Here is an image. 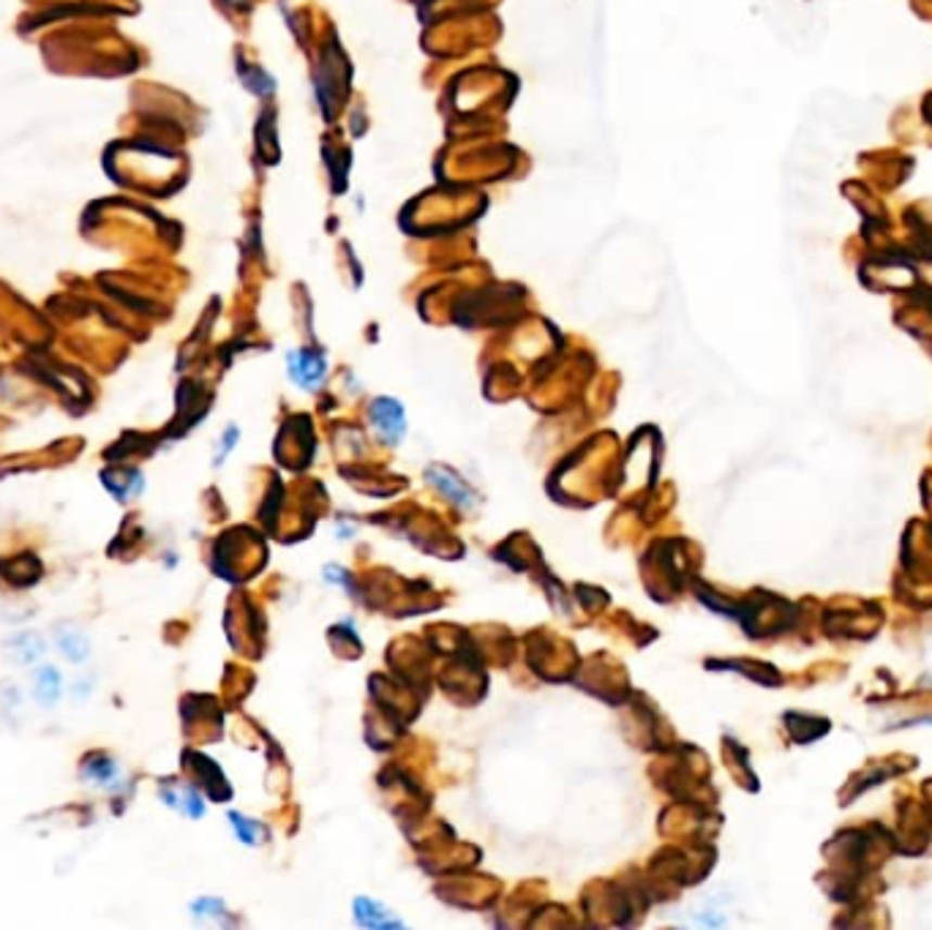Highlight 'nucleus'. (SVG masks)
Segmentation results:
<instances>
[{"instance_id":"1","label":"nucleus","mask_w":932,"mask_h":930,"mask_svg":"<svg viewBox=\"0 0 932 930\" xmlns=\"http://www.w3.org/2000/svg\"><path fill=\"white\" fill-rule=\"evenodd\" d=\"M371 421H374L376 434H380L385 443L396 445L404 439L407 432V418H404V407L393 398H376L374 407H371Z\"/></svg>"},{"instance_id":"2","label":"nucleus","mask_w":932,"mask_h":930,"mask_svg":"<svg viewBox=\"0 0 932 930\" xmlns=\"http://www.w3.org/2000/svg\"><path fill=\"white\" fill-rule=\"evenodd\" d=\"M286 364H290L292 380H295L301 387H308V391L322 385L324 374H328V364H324L322 355L308 353V349H295V353H290Z\"/></svg>"},{"instance_id":"3","label":"nucleus","mask_w":932,"mask_h":930,"mask_svg":"<svg viewBox=\"0 0 932 930\" xmlns=\"http://www.w3.org/2000/svg\"><path fill=\"white\" fill-rule=\"evenodd\" d=\"M429 481L434 483V486L439 488L442 494H447L452 502L461 505V508H472V505H475V492H472V488L467 486V483H463L461 477L456 475V472L442 470V467H431Z\"/></svg>"},{"instance_id":"4","label":"nucleus","mask_w":932,"mask_h":930,"mask_svg":"<svg viewBox=\"0 0 932 930\" xmlns=\"http://www.w3.org/2000/svg\"><path fill=\"white\" fill-rule=\"evenodd\" d=\"M355 919L366 925V928H398L401 925V919L393 917L382 903L371 901V897H358L355 901Z\"/></svg>"},{"instance_id":"5","label":"nucleus","mask_w":932,"mask_h":930,"mask_svg":"<svg viewBox=\"0 0 932 930\" xmlns=\"http://www.w3.org/2000/svg\"><path fill=\"white\" fill-rule=\"evenodd\" d=\"M7 652L14 663L30 666V663H36L41 655H44V641H41L36 634H20L9 641Z\"/></svg>"},{"instance_id":"6","label":"nucleus","mask_w":932,"mask_h":930,"mask_svg":"<svg viewBox=\"0 0 932 930\" xmlns=\"http://www.w3.org/2000/svg\"><path fill=\"white\" fill-rule=\"evenodd\" d=\"M61 674H58V668L44 666V668H36L34 674V693L36 699L41 701V704H55L58 696H61Z\"/></svg>"},{"instance_id":"7","label":"nucleus","mask_w":932,"mask_h":930,"mask_svg":"<svg viewBox=\"0 0 932 930\" xmlns=\"http://www.w3.org/2000/svg\"><path fill=\"white\" fill-rule=\"evenodd\" d=\"M58 647H61L63 655H66L68 661H74V663L85 661V658H88V652H90L88 639H85L79 630H72V628L58 630Z\"/></svg>"},{"instance_id":"8","label":"nucleus","mask_w":932,"mask_h":930,"mask_svg":"<svg viewBox=\"0 0 932 930\" xmlns=\"http://www.w3.org/2000/svg\"><path fill=\"white\" fill-rule=\"evenodd\" d=\"M85 775H88L93 784L106 786L112 778H115V764H112L110 759H93V762L88 764V769H85Z\"/></svg>"},{"instance_id":"9","label":"nucleus","mask_w":932,"mask_h":930,"mask_svg":"<svg viewBox=\"0 0 932 930\" xmlns=\"http://www.w3.org/2000/svg\"><path fill=\"white\" fill-rule=\"evenodd\" d=\"M232 827H235V832L241 836V841L246 843V846H257V838H259V827L252 821V818H243L238 816V813H232Z\"/></svg>"}]
</instances>
